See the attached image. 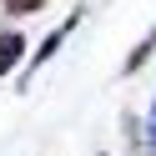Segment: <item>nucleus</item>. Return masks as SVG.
I'll return each mask as SVG.
<instances>
[{
  "mask_svg": "<svg viewBox=\"0 0 156 156\" xmlns=\"http://www.w3.org/2000/svg\"><path fill=\"white\" fill-rule=\"evenodd\" d=\"M81 15H86V10H76L71 20L61 25V30H51V35H45L41 45H35V55H30V71H25V76H35V71H41V66H45V61H51V55H55V51H61V45H66V35L76 30V20H81Z\"/></svg>",
  "mask_w": 156,
  "mask_h": 156,
  "instance_id": "nucleus-1",
  "label": "nucleus"
},
{
  "mask_svg": "<svg viewBox=\"0 0 156 156\" xmlns=\"http://www.w3.org/2000/svg\"><path fill=\"white\" fill-rule=\"evenodd\" d=\"M20 55H25V35L20 30H0V81L20 66Z\"/></svg>",
  "mask_w": 156,
  "mask_h": 156,
  "instance_id": "nucleus-2",
  "label": "nucleus"
},
{
  "mask_svg": "<svg viewBox=\"0 0 156 156\" xmlns=\"http://www.w3.org/2000/svg\"><path fill=\"white\" fill-rule=\"evenodd\" d=\"M151 51H156V25H151V30H146V41L136 45L131 55H126V76H136V71H141V66L151 61Z\"/></svg>",
  "mask_w": 156,
  "mask_h": 156,
  "instance_id": "nucleus-3",
  "label": "nucleus"
},
{
  "mask_svg": "<svg viewBox=\"0 0 156 156\" xmlns=\"http://www.w3.org/2000/svg\"><path fill=\"white\" fill-rule=\"evenodd\" d=\"M51 0H5V15H35V10H45Z\"/></svg>",
  "mask_w": 156,
  "mask_h": 156,
  "instance_id": "nucleus-4",
  "label": "nucleus"
},
{
  "mask_svg": "<svg viewBox=\"0 0 156 156\" xmlns=\"http://www.w3.org/2000/svg\"><path fill=\"white\" fill-rule=\"evenodd\" d=\"M146 156H156V101L146 111Z\"/></svg>",
  "mask_w": 156,
  "mask_h": 156,
  "instance_id": "nucleus-5",
  "label": "nucleus"
}]
</instances>
